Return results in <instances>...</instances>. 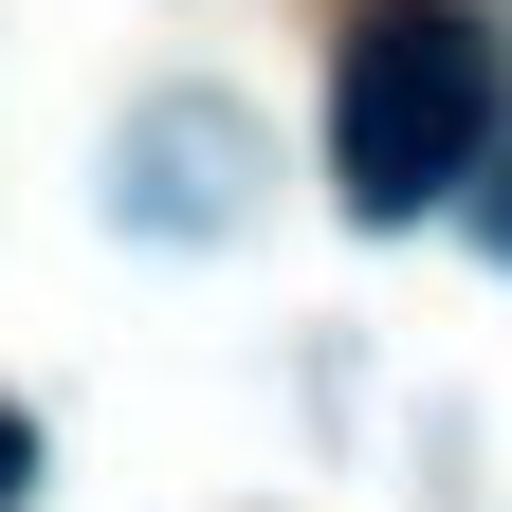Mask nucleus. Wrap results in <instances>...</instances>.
I'll list each match as a JSON object with an SVG mask.
<instances>
[{"label":"nucleus","mask_w":512,"mask_h":512,"mask_svg":"<svg viewBox=\"0 0 512 512\" xmlns=\"http://www.w3.org/2000/svg\"><path fill=\"white\" fill-rule=\"evenodd\" d=\"M19 494H37V421L0 403V512H19Z\"/></svg>","instance_id":"obj_2"},{"label":"nucleus","mask_w":512,"mask_h":512,"mask_svg":"<svg viewBox=\"0 0 512 512\" xmlns=\"http://www.w3.org/2000/svg\"><path fill=\"white\" fill-rule=\"evenodd\" d=\"M476 238H494V275H512V183H476Z\"/></svg>","instance_id":"obj_3"},{"label":"nucleus","mask_w":512,"mask_h":512,"mask_svg":"<svg viewBox=\"0 0 512 512\" xmlns=\"http://www.w3.org/2000/svg\"><path fill=\"white\" fill-rule=\"evenodd\" d=\"M494 165V37L458 0H366L330 55V202L348 220H439Z\"/></svg>","instance_id":"obj_1"}]
</instances>
